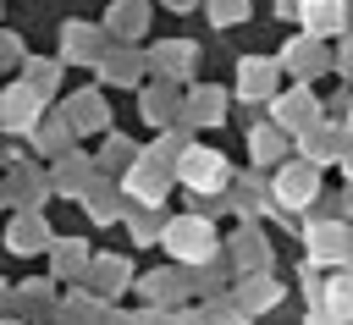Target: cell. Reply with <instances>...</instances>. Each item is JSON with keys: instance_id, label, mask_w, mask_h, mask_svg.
Wrapping results in <instances>:
<instances>
[{"instance_id": "obj_41", "label": "cell", "mask_w": 353, "mask_h": 325, "mask_svg": "<svg viewBox=\"0 0 353 325\" xmlns=\"http://www.w3.org/2000/svg\"><path fill=\"white\" fill-rule=\"evenodd\" d=\"M116 325H160V308H149V303H143L138 314H121Z\"/></svg>"}, {"instance_id": "obj_15", "label": "cell", "mask_w": 353, "mask_h": 325, "mask_svg": "<svg viewBox=\"0 0 353 325\" xmlns=\"http://www.w3.org/2000/svg\"><path fill=\"white\" fill-rule=\"evenodd\" d=\"M61 121H66L72 132H105V127H110V105H105L99 88H77V94L66 99Z\"/></svg>"}, {"instance_id": "obj_39", "label": "cell", "mask_w": 353, "mask_h": 325, "mask_svg": "<svg viewBox=\"0 0 353 325\" xmlns=\"http://www.w3.org/2000/svg\"><path fill=\"white\" fill-rule=\"evenodd\" d=\"M160 325H204L199 308H160Z\"/></svg>"}, {"instance_id": "obj_21", "label": "cell", "mask_w": 353, "mask_h": 325, "mask_svg": "<svg viewBox=\"0 0 353 325\" xmlns=\"http://www.w3.org/2000/svg\"><path fill=\"white\" fill-rule=\"evenodd\" d=\"M138 297L149 308H176L188 297V270H149V275H138Z\"/></svg>"}, {"instance_id": "obj_40", "label": "cell", "mask_w": 353, "mask_h": 325, "mask_svg": "<svg viewBox=\"0 0 353 325\" xmlns=\"http://www.w3.org/2000/svg\"><path fill=\"white\" fill-rule=\"evenodd\" d=\"M11 61H22V39L17 33H0V66H11Z\"/></svg>"}, {"instance_id": "obj_27", "label": "cell", "mask_w": 353, "mask_h": 325, "mask_svg": "<svg viewBox=\"0 0 353 325\" xmlns=\"http://www.w3.org/2000/svg\"><path fill=\"white\" fill-rule=\"evenodd\" d=\"M28 138H33V149H39V154H66L77 132H72L61 116H39V121L28 127Z\"/></svg>"}, {"instance_id": "obj_24", "label": "cell", "mask_w": 353, "mask_h": 325, "mask_svg": "<svg viewBox=\"0 0 353 325\" xmlns=\"http://www.w3.org/2000/svg\"><path fill=\"white\" fill-rule=\"evenodd\" d=\"M176 110H182V94H176V83H154V88H143V121L149 127H171L176 121Z\"/></svg>"}, {"instance_id": "obj_26", "label": "cell", "mask_w": 353, "mask_h": 325, "mask_svg": "<svg viewBox=\"0 0 353 325\" xmlns=\"http://www.w3.org/2000/svg\"><path fill=\"white\" fill-rule=\"evenodd\" d=\"M22 83H28L39 99H50L55 83H61V55H22Z\"/></svg>"}, {"instance_id": "obj_32", "label": "cell", "mask_w": 353, "mask_h": 325, "mask_svg": "<svg viewBox=\"0 0 353 325\" xmlns=\"http://www.w3.org/2000/svg\"><path fill=\"white\" fill-rule=\"evenodd\" d=\"M132 154H138V143H127L121 132H110V127H105V149H99L94 171H116V176H121V171L132 165Z\"/></svg>"}, {"instance_id": "obj_10", "label": "cell", "mask_w": 353, "mask_h": 325, "mask_svg": "<svg viewBox=\"0 0 353 325\" xmlns=\"http://www.w3.org/2000/svg\"><path fill=\"white\" fill-rule=\"evenodd\" d=\"M176 121H188V127H221V121H226V88H215V83L188 88Z\"/></svg>"}, {"instance_id": "obj_4", "label": "cell", "mask_w": 353, "mask_h": 325, "mask_svg": "<svg viewBox=\"0 0 353 325\" xmlns=\"http://www.w3.org/2000/svg\"><path fill=\"white\" fill-rule=\"evenodd\" d=\"M347 242H353V226L336 215H314L303 226V259L309 264H347Z\"/></svg>"}, {"instance_id": "obj_48", "label": "cell", "mask_w": 353, "mask_h": 325, "mask_svg": "<svg viewBox=\"0 0 353 325\" xmlns=\"http://www.w3.org/2000/svg\"><path fill=\"white\" fill-rule=\"evenodd\" d=\"M165 6H171V11H182V6H193V0H165Z\"/></svg>"}, {"instance_id": "obj_34", "label": "cell", "mask_w": 353, "mask_h": 325, "mask_svg": "<svg viewBox=\"0 0 353 325\" xmlns=\"http://www.w3.org/2000/svg\"><path fill=\"white\" fill-rule=\"evenodd\" d=\"M88 270V242H55V275H83Z\"/></svg>"}, {"instance_id": "obj_3", "label": "cell", "mask_w": 353, "mask_h": 325, "mask_svg": "<svg viewBox=\"0 0 353 325\" xmlns=\"http://www.w3.org/2000/svg\"><path fill=\"white\" fill-rule=\"evenodd\" d=\"M270 198H276V209H287V215L314 209V198H320V165H309V160L281 165L276 182H270Z\"/></svg>"}, {"instance_id": "obj_17", "label": "cell", "mask_w": 353, "mask_h": 325, "mask_svg": "<svg viewBox=\"0 0 353 325\" xmlns=\"http://www.w3.org/2000/svg\"><path fill=\"white\" fill-rule=\"evenodd\" d=\"M55 160H61V165H55V171L44 176V182H50V193L83 198V193H88V187L99 182V171H94V160H88V154H72V149H66V154H55Z\"/></svg>"}, {"instance_id": "obj_38", "label": "cell", "mask_w": 353, "mask_h": 325, "mask_svg": "<svg viewBox=\"0 0 353 325\" xmlns=\"http://www.w3.org/2000/svg\"><path fill=\"white\" fill-rule=\"evenodd\" d=\"M331 72H342V77H353V33H347V28L336 33V50H331Z\"/></svg>"}, {"instance_id": "obj_50", "label": "cell", "mask_w": 353, "mask_h": 325, "mask_svg": "<svg viewBox=\"0 0 353 325\" xmlns=\"http://www.w3.org/2000/svg\"><path fill=\"white\" fill-rule=\"evenodd\" d=\"M0 325H17V319H0Z\"/></svg>"}, {"instance_id": "obj_49", "label": "cell", "mask_w": 353, "mask_h": 325, "mask_svg": "<svg viewBox=\"0 0 353 325\" xmlns=\"http://www.w3.org/2000/svg\"><path fill=\"white\" fill-rule=\"evenodd\" d=\"M347 264H353V242H347Z\"/></svg>"}, {"instance_id": "obj_20", "label": "cell", "mask_w": 353, "mask_h": 325, "mask_svg": "<svg viewBox=\"0 0 353 325\" xmlns=\"http://www.w3.org/2000/svg\"><path fill=\"white\" fill-rule=\"evenodd\" d=\"M193 61H199V44H193V39H165V44H154V50H149V66H154L165 83L193 77Z\"/></svg>"}, {"instance_id": "obj_7", "label": "cell", "mask_w": 353, "mask_h": 325, "mask_svg": "<svg viewBox=\"0 0 353 325\" xmlns=\"http://www.w3.org/2000/svg\"><path fill=\"white\" fill-rule=\"evenodd\" d=\"M165 187H171V171L138 149L132 165L121 171V198H127V204H165Z\"/></svg>"}, {"instance_id": "obj_45", "label": "cell", "mask_w": 353, "mask_h": 325, "mask_svg": "<svg viewBox=\"0 0 353 325\" xmlns=\"http://www.w3.org/2000/svg\"><path fill=\"white\" fill-rule=\"evenodd\" d=\"M342 215H353V176H347V193H342Z\"/></svg>"}, {"instance_id": "obj_11", "label": "cell", "mask_w": 353, "mask_h": 325, "mask_svg": "<svg viewBox=\"0 0 353 325\" xmlns=\"http://www.w3.org/2000/svg\"><path fill=\"white\" fill-rule=\"evenodd\" d=\"M83 275H88V286H94L99 303H110V297H121V292L132 286V264H127L121 253H99V259L88 253V270H83Z\"/></svg>"}, {"instance_id": "obj_6", "label": "cell", "mask_w": 353, "mask_h": 325, "mask_svg": "<svg viewBox=\"0 0 353 325\" xmlns=\"http://www.w3.org/2000/svg\"><path fill=\"white\" fill-rule=\"evenodd\" d=\"M265 105H270V121H276V127H281L287 138H298L303 127H314V121H320V99H314V88H309V83L276 88V94H270Z\"/></svg>"}, {"instance_id": "obj_47", "label": "cell", "mask_w": 353, "mask_h": 325, "mask_svg": "<svg viewBox=\"0 0 353 325\" xmlns=\"http://www.w3.org/2000/svg\"><path fill=\"white\" fill-rule=\"evenodd\" d=\"M276 11H281V17H292V11H298V0H276Z\"/></svg>"}, {"instance_id": "obj_35", "label": "cell", "mask_w": 353, "mask_h": 325, "mask_svg": "<svg viewBox=\"0 0 353 325\" xmlns=\"http://www.w3.org/2000/svg\"><path fill=\"white\" fill-rule=\"evenodd\" d=\"M199 314H204V325H248V314L237 308V297H210Z\"/></svg>"}, {"instance_id": "obj_31", "label": "cell", "mask_w": 353, "mask_h": 325, "mask_svg": "<svg viewBox=\"0 0 353 325\" xmlns=\"http://www.w3.org/2000/svg\"><path fill=\"white\" fill-rule=\"evenodd\" d=\"M127 215V226H132V248H143V242H160V226H165V215H160V204H127L121 209Z\"/></svg>"}, {"instance_id": "obj_1", "label": "cell", "mask_w": 353, "mask_h": 325, "mask_svg": "<svg viewBox=\"0 0 353 325\" xmlns=\"http://www.w3.org/2000/svg\"><path fill=\"white\" fill-rule=\"evenodd\" d=\"M160 242L171 248V259H176L182 270H193V264H204V259H221V237H215L210 215H176V220H165V226H160Z\"/></svg>"}, {"instance_id": "obj_9", "label": "cell", "mask_w": 353, "mask_h": 325, "mask_svg": "<svg viewBox=\"0 0 353 325\" xmlns=\"http://www.w3.org/2000/svg\"><path fill=\"white\" fill-rule=\"evenodd\" d=\"M105 28H88V22H66L61 28V66H94L105 55Z\"/></svg>"}, {"instance_id": "obj_22", "label": "cell", "mask_w": 353, "mask_h": 325, "mask_svg": "<svg viewBox=\"0 0 353 325\" xmlns=\"http://www.w3.org/2000/svg\"><path fill=\"white\" fill-rule=\"evenodd\" d=\"M6 248H11V253H39V248H50L44 215H39V209H22V215L11 220V231H6Z\"/></svg>"}, {"instance_id": "obj_2", "label": "cell", "mask_w": 353, "mask_h": 325, "mask_svg": "<svg viewBox=\"0 0 353 325\" xmlns=\"http://www.w3.org/2000/svg\"><path fill=\"white\" fill-rule=\"evenodd\" d=\"M171 176H176L188 193H204V198H215V193L232 187V165L221 160V149H204V143H188V149L176 154V165H171Z\"/></svg>"}, {"instance_id": "obj_5", "label": "cell", "mask_w": 353, "mask_h": 325, "mask_svg": "<svg viewBox=\"0 0 353 325\" xmlns=\"http://www.w3.org/2000/svg\"><path fill=\"white\" fill-rule=\"evenodd\" d=\"M276 66L292 77V83H314L320 72H331V39H314V33H298L281 44Z\"/></svg>"}, {"instance_id": "obj_33", "label": "cell", "mask_w": 353, "mask_h": 325, "mask_svg": "<svg viewBox=\"0 0 353 325\" xmlns=\"http://www.w3.org/2000/svg\"><path fill=\"white\" fill-rule=\"evenodd\" d=\"M188 132H193V127H188V121H182V127H165V132H160V138H154V149H143V154H149V160H160V165H165V171H171V165H176V154H182V149H188V143H193V138H188Z\"/></svg>"}, {"instance_id": "obj_14", "label": "cell", "mask_w": 353, "mask_h": 325, "mask_svg": "<svg viewBox=\"0 0 353 325\" xmlns=\"http://www.w3.org/2000/svg\"><path fill=\"white\" fill-rule=\"evenodd\" d=\"M105 83H121V88H138L143 72H149V55H138L132 44H105V55L94 61Z\"/></svg>"}, {"instance_id": "obj_43", "label": "cell", "mask_w": 353, "mask_h": 325, "mask_svg": "<svg viewBox=\"0 0 353 325\" xmlns=\"http://www.w3.org/2000/svg\"><path fill=\"white\" fill-rule=\"evenodd\" d=\"M6 308H17V286H6V281H0V314H6Z\"/></svg>"}, {"instance_id": "obj_29", "label": "cell", "mask_w": 353, "mask_h": 325, "mask_svg": "<svg viewBox=\"0 0 353 325\" xmlns=\"http://www.w3.org/2000/svg\"><path fill=\"white\" fill-rule=\"evenodd\" d=\"M6 198H17L22 209H39V198H50V182H44L39 171L17 165V171H11V182H6Z\"/></svg>"}, {"instance_id": "obj_44", "label": "cell", "mask_w": 353, "mask_h": 325, "mask_svg": "<svg viewBox=\"0 0 353 325\" xmlns=\"http://www.w3.org/2000/svg\"><path fill=\"white\" fill-rule=\"evenodd\" d=\"M303 325H336V319H331L325 308H309V319H303Z\"/></svg>"}, {"instance_id": "obj_23", "label": "cell", "mask_w": 353, "mask_h": 325, "mask_svg": "<svg viewBox=\"0 0 353 325\" xmlns=\"http://www.w3.org/2000/svg\"><path fill=\"white\" fill-rule=\"evenodd\" d=\"M320 308H325L336 325L353 319V264H336V275L320 286Z\"/></svg>"}, {"instance_id": "obj_18", "label": "cell", "mask_w": 353, "mask_h": 325, "mask_svg": "<svg viewBox=\"0 0 353 325\" xmlns=\"http://www.w3.org/2000/svg\"><path fill=\"white\" fill-rule=\"evenodd\" d=\"M281 292H287V286H281L270 270H248V275H243V286H237L232 297H237V308L254 319V314H270V308L281 303Z\"/></svg>"}, {"instance_id": "obj_37", "label": "cell", "mask_w": 353, "mask_h": 325, "mask_svg": "<svg viewBox=\"0 0 353 325\" xmlns=\"http://www.w3.org/2000/svg\"><path fill=\"white\" fill-rule=\"evenodd\" d=\"M232 204H237L243 215H259V209H265V187H259V176H243L237 193H232Z\"/></svg>"}, {"instance_id": "obj_42", "label": "cell", "mask_w": 353, "mask_h": 325, "mask_svg": "<svg viewBox=\"0 0 353 325\" xmlns=\"http://www.w3.org/2000/svg\"><path fill=\"white\" fill-rule=\"evenodd\" d=\"M336 165H342V171L353 176V132H347V143H342V154H336Z\"/></svg>"}, {"instance_id": "obj_25", "label": "cell", "mask_w": 353, "mask_h": 325, "mask_svg": "<svg viewBox=\"0 0 353 325\" xmlns=\"http://www.w3.org/2000/svg\"><path fill=\"white\" fill-rule=\"evenodd\" d=\"M281 154H287V132H281L276 121H270V127H265V121H259V127H248V160H254V171L276 165Z\"/></svg>"}, {"instance_id": "obj_19", "label": "cell", "mask_w": 353, "mask_h": 325, "mask_svg": "<svg viewBox=\"0 0 353 325\" xmlns=\"http://www.w3.org/2000/svg\"><path fill=\"white\" fill-rule=\"evenodd\" d=\"M149 28V0H116L105 11V39L110 44H138Z\"/></svg>"}, {"instance_id": "obj_28", "label": "cell", "mask_w": 353, "mask_h": 325, "mask_svg": "<svg viewBox=\"0 0 353 325\" xmlns=\"http://www.w3.org/2000/svg\"><path fill=\"white\" fill-rule=\"evenodd\" d=\"M232 259H237L243 275H248V270H270V242H265L254 226H243V231L232 237Z\"/></svg>"}, {"instance_id": "obj_36", "label": "cell", "mask_w": 353, "mask_h": 325, "mask_svg": "<svg viewBox=\"0 0 353 325\" xmlns=\"http://www.w3.org/2000/svg\"><path fill=\"white\" fill-rule=\"evenodd\" d=\"M204 11H210L215 28H237L248 17V0H204Z\"/></svg>"}, {"instance_id": "obj_30", "label": "cell", "mask_w": 353, "mask_h": 325, "mask_svg": "<svg viewBox=\"0 0 353 325\" xmlns=\"http://www.w3.org/2000/svg\"><path fill=\"white\" fill-rule=\"evenodd\" d=\"M83 204H88V220L94 226H110V220H121V187H105V182H94L88 193H83Z\"/></svg>"}, {"instance_id": "obj_12", "label": "cell", "mask_w": 353, "mask_h": 325, "mask_svg": "<svg viewBox=\"0 0 353 325\" xmlns=\"http://www.w3.org/2000/svg\"><path fill=\"white\" fill-rule=\"evenodd\" d=\"M39 116H44V99H39L28 83H6V88H0V127H6V132H28Z\"/></svg>"}, {"instance_id": "obj_8", "label": "cell", "mask_w": 353, "mask_h": 325, "mask_svg": "<svg viewBox=\"0 0 353 325\" xmlns=\"http://www.w3.org/2000/svg\"><path fill=\"white\" fill-rule=\"evenodd\" d=\"M276 83H281V66H276V55H243V61H237V99H248V105H265V99L276 94Z\"/></svg>"}, {"instance_id": "obj_13", "label": "cell", "mask_w": 353, "mask_h": 325, "mask_svg": "<svg viewBox=\"0 0 353 325\" xmlns=\"http://www.w3.org/2000/svg\"><path fill=\"white\" fill-rule=\"evenodd\" d=\"M298 22H303V33H314V39H336L347 22H353V11H347V0H298V11H292Z\"/></svg>"}, {"instance_id": "obj_16", "label": "cell", "mask_w": 353, "mask_h": 325, "mask_svg": "<svg viewBox=\"0 0 353 325\" xmlns=\"http://www.w3.org/2000/svg\"><path fill=\"white\" fill-rule=\"evenodd\" d=\"M342 143H347V127H342V121H325V116L298 132V149H303L309 165H331V160L342 154Z\"/></svg>"}, {"instance_id": "obj_46", "label": "cell", "mask_w": 353, "mask_h": 325, "mask_svg": "<svg viewBox=\"0 0 353 325\" xmlns=\"http://www.w3.org/2000/svg\"><path fill=\"white\" fill-rule=\"evenodd\" d=\"M342 110H347V116H342V127H347V132H353V94H347V99H342Z\"/></svg>"}]
</instances>
